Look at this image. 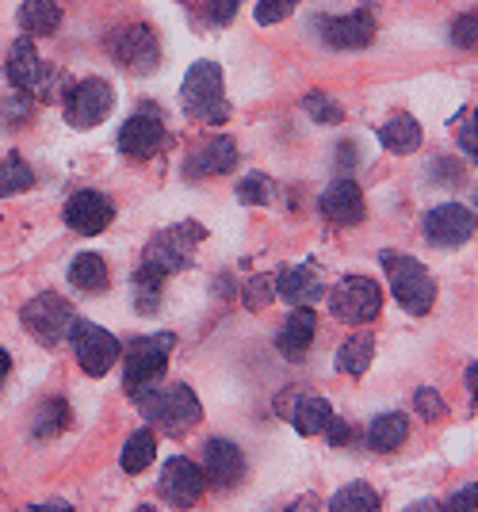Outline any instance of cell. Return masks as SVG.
<instances>
[{
    "mask_svg": "<svg viewBox=\"0 0 478 512\" xmlns=\"http://www.w3.org/2000/svg\"><path fill=\"white\" fill-rule=\"evenodd\" d=\"M131 398L138 402L142 417L153 421V425H161L165 432H188V428H196L203 421V406H199V398L184 383H150L142 386V390H134Z\"/></svg>",
    "mask_w": 478,
    "mask_h": 512,
    "instance_id": "cell-1",
    "label": "cell"
},
{
    "mask_svg": "<svg viewBox=\"0 0 478 512\" xmlns=\"http://www.w3.org/2000/svg\"><path fill=\"white\" fill-rule=\"evenodd\" d=\"M379 264L387 272V287L398 299V306L413 314V318H425L436 302V279L429 276V268L421 260H413L406 253H394V249H383L379 253Z\"/></svg>",
    "mask_w": 478,
    "mask_h": 512,
    "instance_id": "cell-2",
    "label": "cell"
},
{
    "mask_svg": "<svg viewBox=\"0 0 478 512\" xmlns=\"http://www.w3.org/2000/svg\"><path fill=\"white\" fill-rule=\"evenodd\" d=\"M180 104L184 115L207 123V127H222L230 119V104H226V92H222V69L218 62H196L188 69L184 85H180Z\"/></svg>",
    "mask_w": 478,
    "mask_h": 512,
    "instance_id": "cell-3",
    "label": "cell"
},
{
    "mask_svg": "<svg viewBox=\"0 0 478 512\" xmlns=\"http://www.w3.org/2000/svg\"><path fill=\"white\" fill-rule=\"evenodd\" d=\"M66 341L73 344V356L81 363V371L92 375V379L108 375L115 360L123 356V344L115 341V333H108V329H100V325H92L85 318H73Z\"/></svg>",
    "mask_w": 478,
    "mask_h": 512,
    "instance_id": "cell-4",
    "label": "cell"
},
{
    "mask_svg": "<svg viewBox=\"0 0 478 512\" xmlns=\"http://www.w3.org/2000/svg\"><path fill=\"white\" fill-rule=\"evenodd\" d=\"M329 310L345 325H371L383 314V287L368 276H348L329 291Z\"/></svg>",
    "mask_w": 478,
    "mask_h": 512,
    "instance_id": "cell-5",
    "label": "cell"
},
{
    "mask_svg": "<svg viewBox=\"0 0 478 512\" xmlns=\"http://www.w3.org/2000/svg\"><path fill=\"white\" fill-rule=\"evenodd\" d=\"M73 318H77L73 306H69L62 295H50V291H46V295H35V299L20 310L23 329H27L39 344H46V348H54V344L66 341Z\"/></svg>",
    "mask_w": 478,
    "mask_h": 512,
    "instance_id": "cell-6",
    "label": "cell"
},
{
    "mask_svg": "<svg viewBox=\"0 0 478 512\" xmlns=\"http://www.w3.org/2000/svg\"><path fill=\"white\" fill-rule=\"evenodd\" d=\"M203 237H207V230H203L199 222H180V226H169L165 234H157L150 245H146L142 264H150V268H157V272L173 276V272H180V268L188 264V256H192V249H196Z\"/></svg>",
    "mask_w": 478,
    "mask_h": 512,
    "instance_id": "cell-7",
    "label": "cell"
},
{
    "mask_svg": "<svg viewBox=\"0 0 478 512\" xmlns=\"http://www.w3.org/2000/svg\"><path fill=\"white\" fill-rule=\"evenodd\" d=\"M173 344H176V333H150V337H138L127 348V394L157 383L165 375Z\"/></svg>",
    "mask_w": 478,
    "mask_h": 512,
    "instance_id": "cell-8",
    "label": "cell"
},
{
    "mask_svg": "<svg viewBox=\"0 0 478 512\" xmlns=\"http://www.w3.org/2000/svg\"><path fill=\"white\" fill-rule=\"evenodd\" d=\"M111 58L123 65V69H131L138 77H150L153 69L161 65V43H157V35H153V27L146 23H131V27H119L115 35H111Z\"/></svg>",
    "mask_w": 478,
    "mask_h": 512,
    "instance_id": "cell-9",
    "label": "cell"
},
{
    "mask_svg": "<svg viewBox=\"0 0 478 512\" xmlns=\"http://www.w3.org/2000/svg\"><path fill=\"white\" fill-rule=\"evenodd\" d=\"M111 107H115V88L104 77H88L66 96V123L77 130H92L108 119Z\"/></svg>",
    "mask_w": 478,
    "mask_h": 512,
    "instance_id": "cell-10",
    "label": "cell"
},
{
    "mask_svg": "<svg viewBox=\"0 0 478 512\" xmlns=\"http://www.w3.org/2000/svg\"><path fill=\"white\" fill-rule=\"evenodd\" d=\"M475 237V211L463 203H440L425 214V241L436 249H459Z\"/></svg>",
    "mask_w": 478,
    "mask_h": 512,
    "instance_id": "cell-11",
    "label": "cell"
},
{
    "mask_svg": "<svg viewBox=\"0 0 478 512\" xmlns=\"http://www.w3.org/2000/svg\"><path fill=\"white\" fill-rule=\"evenodd\" d=\"M165 142H169L165 123L153 115L150 107L131 115V119L123 123V130H119V153L131 157V161H153L157 153L165 150Z\"/></svg>",
    "mask_w": 478,
    "mask_h": 512,
    "instance_id": "cell-12",
    "label": "cell"
},
{
    "mask_svg": "<svg viewBox=\"0 0 478 512\" xmlns=\"http://www.w3.org/2000/svg\"><path fill=\"white\" fill-rule=\"evenodd\" d=\"M111 222H115V203L104 192L81 188V192H73L66 199V226L73 234L96 237L104 234Z\"/></svg>",
    "mask_w": 478,
    "mask_h": 512,
    "instance_id": "cell-13",
    "label": "cell"
},
{
    "mask_svg": "<svg viewBox=\"0 0 478 512\" xmlns=\"http://www.w3.org/2000/svg\"><path fill=\"white\" fill-rule=\"evenodd\" d=\"M207 490V478H203V467H196L192 459L184 455H173L165 470H161V497L173 505V509H196V501Z\"/></svg>",
    "mask_w": 478,
    "mask_h": 512,
    "instance_id": "cell-14",
    "label": "cell"
},
{
    "mask_svg": "<svg viewBox=\"0 0 478 512\" xmlns=\"http://www.w3.org/2000/svg\"><path fill=\"white\" fill-rule=\"evenodd\" d=\"M203 478L215 486V490H234L245 478V455L234 440L226 436H211L207 451H203Z\"/></svg>",
    "mask_w": 478,
    "mask_h": 512,
    "instance_id": "cell-15",
    "label": "cell"
},
{
    "mask_svg": "<svg viewBox=\"0 0 478 512\" xmlns=\"http://www.w3.org/2000/svg\"><path fill=\"white\" fill-rule=\"evenodd\" d=\"M276 409H280V417H287L299 436H322L326 425L333 421V406H329L326 398H318V394H299V390H291V394H280L276 398Z\"/></svg>",
    "mask_w": 478,
    "mask_h": 512,
    "instance_id": "cell-16",
    "label": "cell"
},
{
    "mask_svg": "<svg viewBox=\"0 0 478 512\" xmlns=\"http://www.w3.org/2000/svg\"><path fill=\"white\" fill-rule=\"evenodd\" d=\"M318 211H322V218L333 222V226H360L364 214H368V203H364L360 184L348 180V176H341V180H333L326 192H322Z\"/></svg>",
    "mask_w": 478,
    "mask_h": 512,
    "instance_id": "cell-17",
    "label": "cell"
},
{
    "mask_svg": "<svg viewBox=\"0 0 478 512\" xmlns=\"http://www.w3.org/2000/svg\"><path fill=\"white\" fill-rule=\"evenodd\" d=\"M238 169V142L230 134H218L211 142H203L188 165H184V176L188 180H211V176H226V172Z\"/></svg>",
    "mask_w": 478,
    "mask_h": 512,
    "instance_id": "cell-18",
    "label": "cell"
},
{
    "mask_svg": "<svg viewBox=\"0 0 478 512\" xmlns=\"http://www.w3.org/2000/svg\"><path fill=\"white\" fill-rule=\"evenodd\" d=\"M4 73H8L12 88H16V92H23V96H35V92L46 85V77H50V73H46V65H43V58H39V50H35V43H31L27 35H20V39L12 43Z\"/></svg>",
    "mask_w": 478,
    "mask_h": 512,
    "instance_id": "cell-19",
    "label": "cell"
},
{
    "mask_svg": "<svg viewBox=\"0 0 478 512\" xmlns=\"http://www.w3.org/2000/svg\"><path fill=\"white\" fill-rule=\"evenodd\" d=\"M314 333H318V314L310 306H295L287 314V321L280 325V333H276V348H280L283 360L291 363L306 360V352L314 344Z\"/></svg>",
    "mask_w": 478,
    "mask_h": 512,
    "instance_id": "cell-20",
    "label": "cell"
},
{
    "mask_svg": "<svg viewBox=\"0 0 478 512\" xmlns=\"http://www.w3.org/2000/svg\"><path fill=\"white\" fill-rule=\"evenodd\" d=\"M322 35L333 50H364L375 39V16L368 8L348 12V16H333V20L322 23Z\"/></svg>",
    "mask_w": 478,
    "mask_h": 512,
    "instance_id": "cell-21",
    "label": "cell"
},
{
    "mask_svg": "<svg viewBox=\"0 0 478 512\" xmlns=\"http://www.w3.org/2000/svg\"><path fill=\"white\" fill-rule=\"evenodd\" d=\"M276 279V299L291 302V306H314V302L326 295V283H322V276L310 268V264H303V268H283Z\"/></svg>",
    "mask_w": 478,
    "mask_h": 512,
    "instance_id": "cell-22",
    "label": "cell"
},
{
    "mask_svg": "<svg viewBox=\"0 0 478 512\" xmlns=\"http://www.w3.org/2000/svg\"><path fill=\"white\" fill-rule=\"evenodd\" d=\"M421 142H425V134H421V123H417L413 115H391V119L379 127V146L398 153V157L417 153Z\"/></svg>",
    "mask_w": 478,
    "mask_h": 512,
    "instance_id": "cell-23",
    "label": "cell"
},
{
    "mask_svg": "<svg viewBox=\"0 0 478 512\" xmlns=\"http://www.w3.org/2000/svg\"><path fill=\"white\" fill-rule=\"evenodd\" d=\"M20 27L23 35L31 39V35H54L58 27H62V4L58 0H23L20 8Z\"/></svg>",
    "mask_w": 478,
    "mask_h": 512,
    "instance_id": "cell-24",
    "label": "cell"
},
{
    "mask_svg": "<svg viewBox=\"0 0 478 512\" xmlns=\"http://www.w3.org/2000/svg\"><path fill=\"white\" fill-rule=\"evenodd\" d=\"M69 283H73V287H81L85 295H100V291H108L111 272H108V264H104V256L100 253L77 256V260L69 264Z\"/></svg>",
    "mask_w": 478,
    "mask_h": 512,
    "instance_id": "cell-25",
    "label": "cell"
},
{
    "mask_svg": "<svg viewBox=\"0 0 478 512\" xmlns=\"http://www.w3.org/2000/svg\"><path fill=\"white\" fill-rule=\"evenodd\" d=\"M371 356H375V337L364 329V333L348 337V341L337 348V371L348 375V379H360V375H368Z\"/></svg>",
    "mask_w": 478,
    "mask_h": 512,
    "instance_id": "cell-26",
    "label": "cell"
},
{
    "mask_svg": "<svg viewBox=\"0 0 478 512\" xmlns=\"http://www.w3.org/2000/svg\"><path fill=\"white\" fill-rule=\"evenodd\" d=\"M410 436V417L406 413H379L368 428L371 451H398Z\"/></svg>",
    "mask_w": 478,
    "mask_h": 512,
    "instance_id": "cell-27",
    "label": "cell"
},
{
    "mask_svg": "<svg viewBox=\"0 0 478 512\" xmlns=\"http://www.w3.org/2000/svg\"><path fill=\"white\" fill-rule=\"evenodd\" d=\"M165 272H157L150 264H138V272H134L131 287H134V310L138 314H157V306H161V295H165Z\"/></svg>",
    "mask_w": 478,
    "mask_h": 512,
    "instance_id": "cell-28",
    "label": "cell"
},
{
    "mask_svg": "<svg viewBox=\"0 0 478 512\" xmlns=\"http://www.w3.org/2000/svg\"><path fill=\"white\" fill-rule=\"evenodd\" d=\"M153 459H157V436H153L150 428H138V432H131V436H127V444H123L119 467L127 470V474H142Z\"/></svg>",
    "mask_w": 478,
    "mask_h": 512,
    "instance_id": "cell-29",
    "label": "cell"
},
{
    "mask_svg": "<svg viewBox=\"0 0 478 512\" xmlns=\"http://www.w3.org/2000/svg\"><path fill=\"white\" fill-rule=\"evenodd\" d=\"M329 512H383V501H379V493L371 490L368 482H348V486L333 493Z\"/></svg>",
    "mask_w": 478,
    "mask_h": 512,
    "instance_id": "cell-30",
    "label": "cell"
},
{
    "mask_svg": "<svg viewBox=\"0 0 478 512\" xmlns=\"http://www.w3.org/2000/svg\"><path fill=\"white\" fill-rule=\"evenodd\" d=\"M31 188H35V172H31V165L23 161L20 153L4 157V161H0V199L31 192Z\"/></svg>",
    "mask_w": 478,
    "mask_h": 512,
    "instance_id": "cell-31",
    "label": "cell"
},
{
    "mask_svg": "<svg viewBox=\"0 0 478 512\" xmlns=\"http://www.w3.org/2000/svg\"><path fill=\"white\" fill-rule=\"evenodd\" d=\"M69 425V406L62 398H50L46 406H39V417H35V440H54L58 432H66Z\"/></svg>",
    "mask_w": 478,
    "mask_h": 512,
    "instance_id": "cell-32",
    "label": "cell"
},
{
    "mask_svg": "<svg viewBox=\"0 0 478 512\" xmlns=\"http://www.w3.org/2000/svg\"><path fill=\"white\" fill-rule=\"evenodd\" d=\"M303 111L314 119V123H322V127H337L341 119H345V107L337 104L329 92H306L303 96Z\"/></svg>",
    "mask_w": 478,
    "mask_h": 512,
    "instance_id": "cell-33",
    "label": "cell"
},
{
    "mask_svg": "<svg viewBox=\"0 0 478 512\" xmlns=\"http://www.w3.org/2000/svg\"><path fill=\"white\" fill-rule=\"evenodd\" d=\"M272 195H276V184H272V176H264V172H249L238 184V199L245 207H268Z\"/></svg>",
    "mask_w": 478,
    "mask_h": 512,
    "instance_id": "cell-34",
    "label": "cell"
},
{
    "mask_svg": "<svg viewBox=\"0 0 478 512\" xmlns=\"http://www.w3.org/2000/svg\"><path fill=\"white\" fill-rule=\"evenodd\" d=\"M272 299H276V279L272 276H253L245 287H241V302H245V310H264Z\"/></svg>",
    "mask_w": 478,
    "mask_h": 512,
    "instance_id": "cell-35",
    "label": "cell"
},
{
    "mask_svg": "<svg viewBox=\"0 0 478 512\" xmlns=\"http://www.w3.org/2000/svg\"><path fill=\"white\" fill-rule=\"evenodd\" d=\"M295 8H299V0H257V23L261 27H276L283 23L287 16H295Z\"/></svg>",
    "mask_w": 478,
    "mask_h": 512,
    "instance_id": "cell-36",
    "label": "cell"
},
{
    "mask_svg": "<svg viewBox=\"0 0 478 512\" xmlns=\"http://www.w3.org/2000/svg\"><path fill=\"white\" fill-rule=\"evenodd\" d=\"M413 409H417V417H421V421H440V417L448 413V406H444V398H440L436 390H429V386L413 394Z\"/></svg>",
    "mask_w": 478,
    "mask_h": 512,
    "instance_id": "cell-37",
    "label": "cell"
},
{
    "mask_svg": "<svg viewBox=\"0 0 478 512\" xmlns=\"http://www.w3.org/2000/svg\"><path fill=\"white\" fill-rule=\"evenodd\" d=\"M429 176H433L436 184L456 188L459 180H463V165H456L452 157H433V161H429Z\"/></svg>",
    "mask_w": 478,
    "mask_h": 512,
    "instance_id": "cell-38",
    "label": "cell"
},
{
    "mask_svg": "<svg viewBox=\"0 0 478 512\" xmlns=\"http://www.w3.org/2000/svg\"><path fill=\"white\" fill-rule=\"evenodd\" d=\"M31 111H35V104H31V96H12V100H0V119L4 123H27L31 119Z\"/></svg>",
    "mask_w": 478,
    "mask_h": 512,
    "instance_id": "cell-39",
    "label": "cell"
},
{
    "mask_svg": "<svg viewBox=\"0 0 478 512\" xmlns=\"http://www.w3.org/2000/svg\"><path fill=\"white\" fill-rule=\"evenodd\" d=\"M475 35H478V20L475 12H467V16H459L456 27H452V43L459 50H475Z\"/></svg>",
    "mask_w": 478,
    "mask_h": 512,
    "instance_id": "cell-40",
    "label": "cell"
},
{
    "mask_svg": "<svg viewBox=\"0 0 478 512\" xmlns=\"http://www.w3.org/2000/svg\"><path fill=\"white\" fill-rule=\"evenodd\" d=\"M241 0H207V16H211V23H218V27H226V23L238 16Z\"/></svg>",
    "mask_w": 478,
    "mask_h": 512,
    "instance_id": "cell-41",
    "label": "cell"
},
{
    "mask_svg": "<svg viewBox=\"0 0 478 512\" xmlns=\"http://www.w3.org/2000/svg\"><path fill=\"white\" fill-rule=\"evenodd\" d=\"M322 436H326L329 448H345V444H352V425H348V421H341V417L333 413V421L326 425V432H322Z\"/></svg>",
    "mask_w": 478,
    "mask_h": 512,
    "instance_id": "cell-42",
    "label": "cell"
},
{
    "mask_svg": "<svg viewBox=\"0 0 478 512\" xmlns=\"http://www.w3.org/2000/svg\"><path fill=\"white\" fill-rule=\"evenodd\" d=\"M459 150L471 153V161H475V153H478V138H475V107H471V115H463V123H459Z\"/></svg>",
    "mask_w": 478,
    "mask_h": 512,
    "instance_id": "cell-43",
    "label": "cell"
},
{
    "mask_svg": "<svg viewBox=\"0 0 478 512\" xmlns=\"http://www.w3.org/2000/svg\"><path fill=\"white\" fill-rule=\"evenodd\" d=\"M475 497H478V486L471 482V486H463L456 497H448V505H444V509L448 512H475V505H478Z\"/></svg>",
    "mask_w": 478,
    "mask_h": 512,
    "instance_id": "cell-44",
    "label": "cell"
},
{
    "mask_svg": "<svg viewBox=\"0 0 478 512\" xmlns=\"http://www.w3.org/2000/svg\"><path fill=\"white\" fill-rule=\"evenodd\" d=\"M31 512H73L69 501H39V505H31Z\"/></svg>",
    "mask_w": 478,
    "mask_h": 512,
    "instance_id": "cell-45",
    "label": "cell"
},
{
    "mask_svg": "<svg viewBox=\"0 0 478 512\" xmlns=\"http://www.w3.org/2000/svg\"><path fill=\"white\" fill-rule=\"evenodd\" d=\"M337 157H341V169H352V161H356V146H352V142H341V146H337Z\"/></svg>",
    "mask_w": 478,
    "mask_h": 512,
    "instance_id": "cell-46",
    "label": "cell"
},
{
    "mask_svg": "<svg viewBox=\"0 0 478 512\" xmlns=\"http://www.w3.org/2000/svg\"><path fill=\"white\" fill-rule=\"evenodd\" d=\"M475 375H478V363L471 360V367H467V375H463V383H467V390H471V402H475Z\"/></svg>",
    "mask_w": 478,
    "mask_h": 512,
    "instance_id": "cell-47",
    "label": "cell"
},
{
    "mask_svg": "<svg viewBox=\"0 0 478 512\" xmlns=\"http://www.w3.org/2000/svg\"><path fill=\"white\" fill-rule=\"evenodd\" d=\"M8 371H12V356L0 348V386H4V379H8Z\"/></svg>",
    "mask_w": 478,
    "mask_h": 512,
    "instance_id": "cell-48",
    "label": "cell"
},
{
    "mask_svg": "<svg viewBox=\"0 0 478 512\" xmlns=\"http://www.w3.org/2000/svg\"><path fill=\"white\" fill-rule=\"evenodd\" d=\"M402 512H440V505H436V501H417V505H410V509H402Z\"/></svg>",
    "mask_w": 478,
    "mask_h": 512,
    "instance_id": "cell-49",
    "label": "cell"
},
{
    "mask_svg": "<svg viewBox=\"0 0 478 512\" xmlns=\"http://www.w3.org/2000/svg\"><path fill=\"white\" fill-rule=\"evenodd\" d=\"M287 512H314V501H310V497H303V505H295V509H287Z\"/></svg>",
    "mask_w": 478,
    "mask_h": 512,
    "instance_id": "cell-50",
    "label": "cell"
},
{
    "mask_svg": "<svg viewBox=\"0 0 478 512\" xmlns=\"http://www.w3.org/2000/svg\"><path fill=\"white\" fill-rule=\"evenodd\" d=\"M138 512H157V509H150V505H142V509H138Z\"/></svg>",
    "mask_w": 478,
    "mask_h": 512,
    "instance_id": "cell-51",
    "label": "cell"
},
{
    "mask_svg": "<svg viewBox=\"0 0 478 512\" xmlns=\"http://www.w3.org/2000/svg\"><path fill=\"white\" fill-rule=\"evenodd\" d=\"M27 512H31V509H27Z\"/></svg>",
    "mask_w": 478,
    "mask_h": 512,
    "instance_id": "cell-52",
    "label": "cell"
}]
</instances>
